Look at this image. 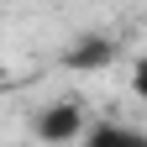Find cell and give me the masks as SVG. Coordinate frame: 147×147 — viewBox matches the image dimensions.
<instances>
[{"label": "cell", "mask_w": 147, "mask_h": 147, "mask_svg": "<svg viewBox=\"0 0 147 147\" xmlns=\"http://www.w3.org/2000/svg\"><path fill=\"white\" fill-rule=\"evenodd\" d=\"M84 126H89L84 110L74 105V100H58V105H47L42 116H37V137L63 147V142H79V137H84Z\"/></svg>", "instance_id": "6da1fadb"}, {"label": "cell", "mask_w": 147, "mask_h": 147, "mask_svg": "<svg viewBox=\"0 0 147 147\" xmlns=\"http://www.w3.org/2000/svg\"><path fill=\"white\" fill-rule=\"evenodd\" d=\"M116 37H105V32H89V37H79L68 53H63V68L68 74H95V68H110L116 63Z\"/></svg>", "instance_id": "7a4b0ae2"}, {"label": "cell", "mask_w": 147, "mask_h": 147, "mask_svg": "<svg viewBox=\"0 0 147 147\" xmlns=\"http://www.w3.org/2000/svg\"><path fill=\"white\" fill-rule=\"evenodd\" d=\"M79 147H147V131H137L126 121H95V126H84Z\"/></svg>", "instance_id": "3957f363"}, {"label": "cell", "mask_w": 147, "mask_h": 147, "mask_svg": "<svg viewBox=\"0 0 147 147\" xmlns=\"http://www.w3.org/2000/svg\"><path fill=\"white\" fill-rule=\"evenodd\" d=\"M131 89H137V100H147V58H137L131 68Z\"/></svg>", "instance_id": "277c9868"}]
</instances>
